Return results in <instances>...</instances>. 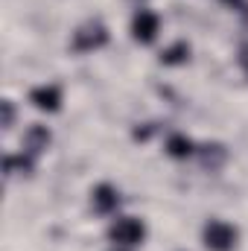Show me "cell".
Wrapping results in <instances>:
<instances>
[{"label": "cell", "instance_id": "6da1fadb", "mask_svg": "<svg viewBox=\"0 0 248 251\" xmlns=\"http://www.w3.org/2000/svg\"><path fill=\"white\" fill-rule=\"evenodd\" d=\"M146 234H149V228H146V222L140 216H117L108 225V243L117 246V249H137V246H143Z\"/></svg>", "mask_w": 248, "mask_h": 251}, {"label": "cell", "instance_id": "7a4b0ae2", "mask_svg": "<svg viewBox=\"0 0 248 251\" xmlns=\"http://www.w3.org/2000/svg\"><path fill=\"white\" fill-rule=\"evenodd\" d=\"M201 246L207 251H237L240 228L228 219H207L201 228Z\"/></svg>", "mask_w": 248, "mask_h": 251}, {"label": "cell", "instance_id": "3957f363", "mask_svg": "<svg viewBox=\"0 0 248 251\" xmlns=\"http://www.w3.org/2000/svg\"><path fill=\"white\" fill-rule=\"evenodd\" d=\"M128 32L134 38V44L140 47H152L161 35V15L149 6H140L134 15H131V24H128Z\"/></svg>", "mask_w": 248, "mask_h": 251}, {"label": "cell", "instance_id": "277c9868", "mask_svg": "<svg viewBox=\"0 0 248 251\" xmlns=\"http://www.w3.org/2000/svg\"><path fill=\"white\" fill-rule=\"evenodd\" d=\"M108 38L111 35H108V26L102 21H85L70 38V50L73 53H97L108 44Z\"/></svg>", "mask_w": 248, "mask_h": 251}, {"label": "cell", "instance_id": "5b68a950", "mask_svg": "<svg viewBox=\"0 0 248 251\" xmlns=\"http://www.w3.org/2000/svg\"><path fill=\"white\" fill-rule=\"evenodd\" d=\"M29 102H32V108H38V111H44V114H59V111H62V102H64L62 85H56V82L35 85V88L29 91Z\"/></svg>", "mask_w": 248, "mask_h": 251}, {"label": "cell", "instance_id": "8992f818", "mask_svg": "<svg viewBox=\"0 0 248 251\" xmlns=\"http://www.w3.org/2000/svg\"><path fill=\"white\" fill-rule=\"evenodd\" d=\"M91 207L99 216H114L120 210V190L114 184H108V181H99L91 190Z\"/></svg>", "mask_w": 248, "mask_h": 251}, {"label": "cell", "instance_id": "52a82bcc", "mask_svg": "<svg viewBox=\"0 0 248 251\" xmlns=\"http://www.w3.org/2000/svg\"><path fill=\"white\" fill-rule=\"evenodd\" d=\"M50 140H53V134H50V128H47V126L32 123L26 131H24L21 152H26V155H32V158H38V155H44V152H47Z\"/></svg>", "mask_w": 248, "mask_h": 251}, {"label": "cell", "instance_id": "ba28073f", "mask_svg": "<svg viewBox=\"0 0 248 251\" xmlns=\"http://www.w3.org/2000/svg\"><path fill=\"white\" fill-rule=\"evenodd\" d=\"M164 152L173 158V161H187L198 152V146L193 143V137H187L184 131H170L167 140H164Z\"/></svg>", "mask_w": 248, "mask_h": 251}, {"label": "cell", "instance_id": "9c48e42d", "mask_svg": "<svg viewBox=\"0 0 248 251\" xmlns=\"http://www.w3.org/2000/svg\"><path fill=\"white\" fill-rule=\"evenodd\" d=\"M190 53H193L190 41H184V38H175L173 44H167V47L161 50L158 62L164 64V67H181V64L190 62Z\"/></svg>", "mask_w": 248, "mask_h": 251}, {"label": "cell", "instance_id": "30bf717a", "mask_svg": "<svg viewBox=\"0 0 248 251\" xmlns=\"http://www.w3.org/2000/svg\"><path fill=\"white\" fill-rule=\"evenodd\" d=\"M196 155L201 158V167H204V170H213V173L222 170L225 161H228V149H225L222 143H207V146H201Z\"/></svg>", "mask_w": 248, "mask_h": 251}, {"label": "cell", "instance_id": "8fae6325", "mask_svg": "<svg viewBox=\"0 0 248 251\" xmlns=\"http://www.w3.org/2000/svg\"><path fill=\"white\" fill-rule=\"evenodd\" d=\"M35 161L38 158H32V155H26V152H18V155H6V161H3V173L12 178V176H29V173H35Z\"/></svg>", "mask_w": 248, "mask_h": 251}, {"label": "cell", "instance_id": "7c38bea8", "mask_svg": "<svg viewBox=\"0 0 248 251\" xmlns=\"http://www.w3.org/2000/svg\"><path fill=\"white\" fill-rule=\"evenodd\" d=\"M12 123H15V102L6 100L3 102V128H12Z\"/></svg>", "mask_w": 248, "mask_h": 251}, {"label": "cell", "instance_id": "4fadbf2b", "mask_svg": "<svg viewBox=\"0 0 248 251\" xmlns=\"http://www.w3.org/2000/svg\"><path fill=\"white\" fill-rule=\"evenodd\" d=\"M237 62H240V67H243V73L248 76V41L240 44V50H237Z\"/></svg>", "mask_w": 248, "mask_h": 251}, {"label": "cell", "instance_id": "5bb4252c", "mask_svg": "<svg viewBox=\"0 0 248 251\" xmlns=\"http://www.w3.org/2000/svg\"><path fill=\"white\" fill-rule=\"evenodd\" d=\"M108 251H131V249H117V246H111Z\"/></svg>", "mask_w": 248, "mask_h": 251}, {"label": "cell", "instance_id": "9a60e30c", "mask_svg": "<svg viewBox=\"0 0 248 251\" xmlns=\"http://www.w3.org/2000/svg\"><path fill=\"white\" fill-rule=\"evenodd\" d=\"M222 3H231V6H237V3H240V0H222Z\"/></svg>", "mask_w": 248, "mask_h": 251}]
</instances>
